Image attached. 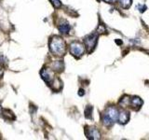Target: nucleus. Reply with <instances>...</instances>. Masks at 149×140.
Masks as SVG:
<instances>
[{
    "label": "nucleus",
    "mask_w": 149,
    "mask_h": 140,
    "mask_svg": "<svg viewBox=\"0 0 149 140\" xmlns=\"http://www.w3.org/2000/svg\"><path fill=\"white\" fill-rule=\"evenodd\" d=\"M49 50L55 55L62 56L65 53L66 47H65V42L62 37L54 36L50 39L49 42Z\"/></svg>",
    "instance_id": "f257e3e1"
},
{
    "label": "nucleus",
    "mask_w": 149,
    "mask_h": 140,
    "mask_svg": "<svg viewBox=\"0 0 149 140\" xmlns=\"http://www.w3.org/2000/svg\"><path fill=\"white\" fill-rule=\"evenodd\" d=\"M97 41H98L97 33H93V34H91V35L85 36V38H84V44H85L86 50L88 53H91V51L95 49Z\"/></svg>",
    "instance_id": "f03ea898"
},
{
    "label": "nucleus",
    "mask_w": 149,
    "mask_h": 140,
    "mask_svg": "<svg viewBox=\"0 0 149 140\" xmlns=\"http://www.w3.org/2000/svg\"><path fill=\"white\" fill-rule=\"evenodd\" d=\"M70 52L73 56L77 58L81 57V56L85 52V47L82 43L77 41L72 42L71 45H70Z\"/></svg>",
    "instance_id": "7ed1b4c3"
},
{
    "label": "nucleus",
    "mask_w": 149,
    "mask_h": 140,
    "mask_svg": "<svg viewBox=\"0 0 149 140\" xmlns=\"http://www.w3.org/2000/svg\"><path fill=\"white\" fill-rule=\"evenodd\" d=\"M86 135L91 140H97L101 138L99 130L95 127H86Z\"/></svg>",
    "instance_id": "20e7f679"
},
{
    "label": "nucleus",
    "mask_w": 149,
    "mask_h": 140,
    "mask_svg": "<svg viewBox=\"0 0 149 140\" xmlns=\"http://www.w3.org/2000/svg\"><path fill=\"white\" fill-rule=\"evenodd\" d=\"M40 75H41L42 78L44 79V81L49 84L51 83V81H53V79H54V73H53V71H51V70L49 68L42 69L40 72Z\"/></svg>",
    "instance_id": "39448f33"
},
{
    "label": "nucleus",
    "mask_w": 149,
    "mask_h": 140,
    "mask_svg": "<svg viewBox=\"0 0 149 140\" xmlns=\"http://www.w3.org/2000/svg\"><path fill=\"white\" fill-rule=\"evenodd\" d=\"M118 113H119V111L118 109L116 108V107L115 106H110L108 107V108L106 109V111L104 112V114L106 116H108L109 118L112 120H118Z\"/></svg>",
    "instance_id": "423d86ee"
},
{
    "label": "nucleus",
    "mask_w": 149,
    "mask_h": 140,
    "mask_svg": "<svg viewBox=\"0 0 149 140\" xmlns=\"http://www.w3.org/2000/svg\"><path fill=\"white\" fill-rule=\"evenodd\" d=\"M143 104V100L141 99L140 97L138 96H133V97H130V106H132L133 108H136L139 109Z\"/></svg>",
    "instance_id": "0eeeda50"
},
{
    "label": "nucleus",
    "mask_w": 149,
    "mask_h": 140,
    "mask_svg": "<svg viewBox=\"0 0 149 140\" xmlns=\"http://www.w3.org/2000/svg\"><path fill=\"white\" fill-rule=\"evenodd\" d=\"M130 120V113L125 110H121L118 113V121L120 124H125L127 123Z\"/></svg>",
    "instance_id": "6e6552de"
},
{
    "label": "nucleus",
    "mask_w": 149,
    "mask_h": 140,
    "mask_svg": "<svg viewBox=\"0 0 149 140\" xmlns=\"http://www.w3.org/2000/svg\"><path fill=\"white\" fill-rule=\"evenodd\" d=\"M58 29L60 31V33H62V34H68V33L70 32V29H71V26H70V24L68 22H62L61 24H59L58 26Z\"/></svg>",
    "instance_id": "1a4fd4ad"
},
{
    "label": "nucleus",
    "mask_w": 149,
    "mask_h": 140,
    "mask_svg": "<svg viewBox=\"0 0 149 140\" xmlns=\"http://www.w3.org/2000/svg\"><path fill=\"white\" fill-rule=\"evenodd\" d=\"M3 117L6 120H15L16 119V117L15 115L13 114V112L11 110H9V109H2V113Z\"/></svg>",
    "instance_id": "9d476101"
},
{
    "label": "nucleus",
    "mask_w": 149,
    "mask_h": 140,
    "mask_svg": "<svg viewBox=\"0 0 149 140\" xmlns=\"http://www.w3.org/2000/svg\"><path fill=\"white\" fill-rule=\"evenodd\" d=\"M115 121L112 120L108 116H106L105 114L102 115V123L104 124V126H106V127H111L112 125L114 124Z\"/></svg>",
    "instance_id": "9b49d317"
},
{
    "label": "nucleus",
    "mask_w": 149,
    "mask_h": 140,
    "mask_svg": "<svg viewBox=\"0 0 149 140\" xmlns=\"http://www.w3.org/2000/svg\"><path fill=\"white\" fill-rule=\"evenodd\" d=\"M63 87V83L60 80L59 78H55L53 79V85H52V89L54 91H60Z\"/></svg>",
    "instance_id": "f8f14e48"
},
{
    "label": "nucleus",
    "mask_w": 149,
    "mask_h": 140,
    "mask_svg": "<svg viewBox=\"0 0 149 140\" xmlns=\"http://www.w3.org/2000/svg\"><path fill=\"white\" fill-rule=\"evenodd\" d=\"M130 97L129 95H124V97H122L119 101V105L124 106H130Z\"/></svg>",
    "instance_id": "ddd939ff"
},
{
    "label": "nucleus",
    "mask_w": 149,
    "mask_h": 140,
    "mask_svg": "<svg viewBox=\"0 0 149 140\" xmlns=\"http://www.w3.org/2000/svg\"><path fill=\"white\" fill-rule=\"evenodd\" d=\"M52 66L54 70H57V71H63V64L62 61H56L52 64Z\"/></svg>",
    "instance_id": "4468645a"
},
{
    "label": "nucleus",
    "mask_w": 149,
    "mask_h": 140,
    "mask_svg": "<svg viewBox=\"0 0 149 140\" xmlns=\"http://www.w3.org/2000/svg\"><path fill=\"white\" fill-rule=\"evenodd\" d=\"M92 110L93 107L91 106H87V107L85 108V117L87 119H92Z\"/></svg>",
    "instance_id": "2eb2a0df"
},
{
    "label": "nucleus",
    "mask_w": 149,
    "mask_h": 140,
    "mask_svg": "<svg viewBox=\"0 0 149 140\" xmlns=\"http://www.w3.org/2000/svg\"><path fill=\"white\" fill-rule=\"evenodd\" d=\"M119 1L121 7L123 8H129L130 7V5H132V0H119Z\"/></svg>",
    "instance_id": "dca6fc26"
},
{
    "label": "nucleus",
    "mask_w": 149,
    "mask_h": 140,
    "mask_svg": "<svg viewBox=\"0 0 149 140\" xmlns=\"http://www.w3.org/2000/svg\"><path fill=\"white\" fill-rule=\"evenodd\" d=\"M51 2V4L53 5V7L56 8H59L62 6V2H61V0H49Z\"/></svg>",
    "instance_id": "f3484780"
},
{
    "label": "nucleus",
    "mask_w": 149,
    "mask_h": 140,
    "mask_svg": "<svg viewBox=\"0 0 149 140\" xmlns=\"http://www.w3.org/2000/svg\"><path fill=\"white\" fill-rule=\"evenodd\" d=\"M106 30H105V27L102 25V24H100L99 26H98L97 30H96V33L97 34H101V33H104Z\"/></svg>",
    "instance_id": "a211bd4d"
},
{
    "label": "nucleus",
    "mask_w": 149,
    "mask_h": 140,
    "mask_svg": "<svg viewBox=\"0 0 149 140\" xmlns=\"http://www.w3.org/2000/svg\"><path fill=\"white\" fill-rule=\"evenodd\" d=\"M137 8L140 10V12H144L147 9V7L146 6V5H138L137 6Z\"/></svg>",
    "instance_id": "6ab92c4d"
},
{
    "label": "nucleus",
    "mask_w": 149,
    "mask_h": 140,
    "mask_svg": "<svg viewBox=\"0 0 149 140\" xmlns=\"http://www.w3.org/2000/svg\"><path fill=\"white\" fill-rule=\"evenodd\" d=\"M84 94H85V91H84L83 89H79V91H78V95H79V96H83Z\"/></svg>",
    "instance_id": "aec40b11"
},
{
    "label": "nucleus",
    "mask_w": 149,
    "mask_h": 140,
    "mask_svg": "<svg viewBox=\"0 0 149 140\" xmlns=\"http://www.w3.org/2000/svg\"><path fill=\"white\" fill-rule=\"evenodd\" d=\"M3 72H4V68L1 64H0V78L2 77V75H3Z\"/></svg>",
    "instance_id": "412c9836"
},
{
    "label": "nucleus",
    "mask_w": 149,
    "mask_h": 140,
    "mask_svg": "<svg viewBox=\"0 0 149 140\" xmlns=\"http://www.w3.org/2000/svg\"><path fill=\"white\" fill-rule=\"evenodd\" d=\"M104 1L106 3H115L116 2V0H104Z\"/></svg>",
    "instance_id": "4be33fe9"
},
{
    "label": "nucleus",
    "mask_w": 149,
    "mask_h": 140,
    "mask_svg": "<svg viewBox=\"0 0 149 140\" xmlns=\"http://www.w3.org/2000/svg\"><path fill=\"white\" fill-rule=\"evenodd\" d=\"M116 43L118 44V45H121L122 44V41H121L120 39H116Z\"/></svg>",
    "instance_id": "5701e85b"
},
{
    "label": "nucleus",
    "mask_w": 149,
    "mask_h": 140,
    "mask_svg": "<svg viewBox=\"0 0 149 140\" xmlns=\"http://www.w3.org/2000/svg\"><path fill=\"white\" fill-rule=\"evenodd\" d=\"M2 113V106H1V105H0V114Z\"/></svg>",
    "instance_id": "b1692460"
}]
</instances>
